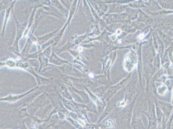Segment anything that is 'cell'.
<instances>
[{"mask_svg":"<svg viewBox=\"0 0 173 129\" xmlns=\"http://www.w3.org/2000/svg\"><path fill=\"white\" fill-rule=\"evenodd\" d=\"M131 74L125 79H123L122 81H120L119 83H117L116 85L113 86L111 87H109L107 90V91L105 92L104 94V99L105 101H108L110 100L111 98L113 96V95L118 91V90L122 89L124 85L126 84L127 82L130 77Z\"/></svg>","mask_w":173,"mask_h":129,"instance_id":"obj_1","label":"cell"},{"mask_svg":"<svg viewBox=\"0 0 173 129\" xmlns=\"http://www.w3.org/2000/svg\"><path fill=\"white\" fill-rule=\"evenodd\" d=\"M12 13L14 17L15 20L17 27L16 36L15 39L14 43L13 45L19 46V40L22 37H24V32L28 26V23L26 21L23 23H19V21L17 20L16 17L15 16L13 9L12 10Z\"/></svg>","mask_w":173,"mask_h":129,"instance_id":"obj_2","label":"cell"},{"mask_svg":"<svg viewBox=\"0 0 173 129\" xmlns=\"http://www.w3.org/2000/svg\"><path fill=\"white\" fill-rule=\"evenodd\" d=\"M135 100L131 104L129 105L125 109L120 113V118L121 122L124 124L129 125L131 121L132 110Z\"/></svg>","mask_w":173,"mask_h":129,"instance_id":"obj_3","label":"cell"},{"mask_svg":"<svg viewBox=\"0 0 173 129\" xmlns=\"http://www.w3.org/2000/svg\"><path fill=\"white\" fill-rule=\"evenodd\" d=\"M54 67L57 68L61 70V71L63 72V73L68 74L71 76H75L78 78H81L83 76V74L82 72H80L79 70L76 68L74 66L69 64H65L61 66H54Z\"/></svg>","mask_w":173,"mask_h":129,"instance_id":"obj_4","label":"cell"},{"mask_svg":"<svg viewBox=\"0 0 173 129\" xmlns=\"http://www.w3.org/2000/svg\"><path fill=\"white\" fill-rule=\"evenodd\" d=\"M138 57L135 53L131 51L127 54L124 60V67L127 71H131L135 66Z\"/></svg>","mask_w":173,"mask_h":129,"instance_id":"obj_5","label":"cell"},{"mask_svg":"<svg viewBox=\"0 0 173 129\" xmlns=\"http://www.w3.org/2000/svg\"><path fill=\"white\" fill-rule=\"evenodd\" d=\"M39 87H36L28 91L27 92L22 94L16 95L10 94L8 95V96H6V97H2V98H1L0 100H1V101H7V102H10V103H13V102H17V101H19L20 99L24 98L28 94L34 91L35 90H36L38 89Z\"/></svg>","mask_w":173,"mask_h":129,"instance_id":"obj_6","label":"cell"},{"mask_svg":"<svg viewBox=\"0 0 173 129\" xmlns=\"http://www.w3.org/2000/svg\"><path fill=\"white\" fill-rule=\"evenodd\" d=\"M72 82L73 85L89 87L94 84V83L85 78H73L71 76L68 77Z\"/></svg>","mask_w":173,"mask_h":129,"instance_id":"obj_7","label":"cell"},{"mask_svg":"<svg viewBox=\"0 0 173 129\" xmlns=\"http://www.w3.org/2000/svg\"><path fill=\"white\" fill-rule=\"evenodd\" d=\"M84 88L89 94L92 101L97 105V108L98 109V111L99 112L101 113L104 110V107H105V101L104 100H102L98 96L95 95L88 88L86 87H84Z\"/></svg>","mask_w":173,"mask_h":129,"instance_id":"obj_8","label":"cell"},{"mask_svg":"<svg viewBox=\"0 0 173 129\" xmlns=\"http://www.w3.org/2000/svg\"><path fill=\"white\" fill-rule=\"evenodd\" d=\"M60 28H58V29H56L55 30L52 31V32L49 33L47 34L44 35L42 36L41 37H37V46L38 49L40 48V46L42 44H45L47 42L51 39H52L54 38L55 36L56 35L58 32L60 31Z\"/></svg>","mask_w":173,"mask_h":129,"instance_id":"obj_9","label":"cell"},{"mask_svg":"<svg viewBox=\"0 0 173 129\" xmlns=\"http://www.w3.org/2000/svg\"><path fill=\"white\" fill-rule=\"evenodd\" d=\"M42 8L45 11V14L52 16L59 20H61L63 18V13L52 5L49 6H43Z\"/></svg>","mask_w":173,"mask_h":129,"instance_id":"obj_10","label":"cell"},{"mask_svg":"<svg viewBox=\"0 0 173 129\" xmlns=\"http://www.w3.org/2000/svg\"><path fill=\"white\" fill-rule=\"evenodd\" d=\"M44 92L42 90L40 89L39 87L38 89L30 93L25 97L23 99L24 101V105H27L28 104H30L39 96L42 94Z\"/></svg>","mask_w":173,"mask_h":129,"instance_id":"obj_11","label":"cell"},{"mask_svg":"<svg viewBox=\"0 0 173 129\" xmlns=\"http://www.w3.org/2000/svg\"><path fill=\"white\" fill-rule=\"evenodd\" d=\"M26 71L32 74L35 76L38 84L39 86L47 84V83H49L51 79L45 78V77H43V76H40L39 74L36 73L34 69L33 66H31V65H30V67L28 69L26 70Z\"/></svg>","mask_w":173,"mask_h":129,"instance_id":"obj_12","label":"cell"},{"mask_svg":"<svg viewBox=\"0 0 173 129\" xmlns=\"http://www.w3.org/2000/svg\"><path fill=\"white\" fill-rule=\"evenodd\" d=\"M53 50L52 53L51 57L49 59V62L50 64H52L54 66H61L66 63L67 64L70 63L69 61L63 60L58 57L54 50V48L53 47Z\"/></svg>","mask_w":173,"mask_h":129,"instance_id":"obj_13","label":"cell"},{"mask_svg":"<svg viewBox=\"0 0 173 129\" xmlns=\"http://www.w3.org/2000/svg\"><path fill=\"white\" fill-rule=\"evenodd\" d=\"M155 108H156L155 107L154 105H149L148 112L145 113L148 118L149 122L148 129L150 127L155 126L156 124L157 118L155 110Z\"/></svg>","mask_w":173,"mask_h":129,"instance_id":"obj_14","label":"cell"},{"mask_svg":"<svg viewBox=\"0 0 173 129\" xmlns=\"http://www.w3.org/2000/svg\"><path fill=\"white\" fill-rule=\"evenodd\" d=\"M38 60L40 63V68L39 69V72L45 71V68H51V66H53V65L50 64L49 62V59L46 58L43 55L42 53H39L38 56Z\"/></svg>","mask_w":173,"mask_h":129,"instance_id":"obj_15","label":"cell"},{"mask_svg":"<svg viewBox=\"0 0 173 129\" xmlns=\"http://www.w3.org/2000/svg\"><path fill=\"white\" fill-rule=\"evenodd\" d=\"M16 2L17 1H13L11 3L9 4L8 7L6 8L5 20H4L2 33H1V36L2 37H4L5 36V29H6V25H7V22H8V20H9L10 13H11V11L12 12V9H13L15 4Z\"/></svg>","mask_w":173,"mask_h":129,"instance_id":"obj_16","label":"cell"},{"mask_svg":"<svg viewBox=\"0 0 173 129\" xmlns=\"http://www.w3.org/2000/svg\"><path fill=\"white\" fill-rule=\"evenodd\" d=\"M62 101L64 106L71 112H77L79 110L81 104H78L74 101L66 100L62 98Z\"/></svg>","mask_w":173,"mask_h":129,"instance_id":"obj_17","label":"cell"},{"mask_svg":"<svg viewBox=\"0 0 173 129\" xmlns=\"http://www.w3.org/2000/svg\"><path fill=\"white\" fill-rule=\"evenodd\" d=\"M136 90V84L135 83L132 81L130 82L129 84L127 87L126 91H125V99L124 100V102L127 103V101H129L133 96Z\"/></svg>","mask_w":173,"mask_h":129,"instance_id":"obj_18","label":"cell"},{"mask_svg":"<svg viewBox=\"0 0 173 129\" xmlns=\"http://www.w3.org/2000/svg\"><path fill=\"white\" fill-rule=\"evenodd\" d=\"M156 103L159 105L162 112L165 114L167 117H168L173 109V105L166 102L158 101Z\"/></svg>","mask_w":173,"mask_h":129,"instance_id":"obj_19","label":"cell"},{"mask_svg":"<svg viewBox=\"0 0 173 129\" xmlns=\"http://www.w3.org/2000/svg\"><path fill=\"white\" fill-rule=\"evenodd\" d=\"M45 14V11L42 8H40L38 9L35 15V16L34 18V22L33 28H32V31H31V33L29 35V36H31L34 35L33 33L34 32V31L35 30V28H36L37 26L38 23L41 20V19L43 17L44 14Z\"/></svg>","mask_w":173,"mask_h":129,"instance_id":"obj_20","label":"cell"},{"mask_svg":"<svg viewBox=\"0 0 173 129\" xmlns=\"http://www.w3.org/2000/svg\"><path fill=\"white\" fill-rule=\"evenodd\" d=\"M59 92L61 96L66 100L74 101L73 98L70 93L68 92L66 85L64 84H60L59 87Z\"/></svg>","mask_w":173,"mask_h":129,"instance_id":"obj_21","label":"cell"},{"mask_svg":"<svg viewBox=\"0 0 173 129\" xmlns=\"http://www.w3.org/2000/svg\"><path fill=\"white\" fill-rule=\"evenodd\" d=\"M52 5L56 7L57 9L61 11L63 16H67L68 15V10L65 8V7L61 3V1L58 0H52L51 1Z\"/></svg>","mask_w":173,"mask_h":129,"instance_id":"obj_22","label":"cell"},{"mask_svg":"<svg viewBox=\"0 0 173 129\" xmlns=\"http://www.w3.org/2000/svg\"><path fill=\"white\" fill-rule=\"evenodd\" d=\"M37 9H39V7H38V6L35 5V7L34 8L32 13H31V15L30 18H29V21L28 22V26H27V28H26V30H25V32H24V38H26L28 36L29 30L31 28V26H33L34 22V18L35 16V12Z\"/></svg>","mask_w":173,"mask_h":129,"instance_id":"obj_23","label":"cell"},{"mask_svg":"<svg viewBox=\"0 0 173 129\" xmlns=\"http://www.w3.org/2000/svg\"><path fill=\"white\" fill-rule=\"evenodd\" d=\"M32 40L29 37H28L26 41V44L24 46L23 50L21 52V55L24 59H26L28 55L29 54V51L30 50L31 46H32Z\"/></svg>","mask_w":173,"mask_h":129,"instance_id":"obj_24","label":"cell"},{"mask_svg":"<svg viewBox=\"0 0 173 129\" xmlns=\"http://www.w3.org/2000/svg\"><path fill=\"white\" fill-rule=\"evenodd\" d=\"M78 2V1L75 0V1H73V2L72 4L70 10L69 11L68 18L66 22V24L68 25V26H69L71 21L74 16L76 9H77Z\"/></svg>","mask_w":173,"mask_h":129,"instance_id":"obj_25","label":"cell"},{"mask_svg":"<svg viewBox=\"0 0 173 129\" xmlns=\"http://www.w3.org/2000/svg\"><path fill=\"white\" fill-rule=\"evenodd\" d=\"M67 26H68V25H67L66 23H65V25L64 26L62 27V28L60 29V31L58 32L57 33V34L55 36V37L53 38L54 41L55 43L53 44L52 47L53 48H54L55 46H56L57 44L59 42V41L61 40L62 39V37H63V35H64V32H65V30H66V28H67Z\"/></svg>","mask_w":173,"mask_h":129,"instance_id":"obj_26","label":"cell"},{"mask_svg":"<svg viewBox=\"0 0 173 129\" xmlns=\"http://www.w3.org/2000/svg\"><path fill=\"white\" fill-rule=\"evenodd\" d=\"M128 6L127 5H121L115 4L111 7L110 13L122 12L125 9H127Z\"/></svg>","mask_w":173,"mask_h":129,"instance_id":"obj_27","label":"cell"},{"mask_svg":"<svg viewBox=\"0 0 173 129\" xmlns=\"http://www.w3.org/2000/svg\"><path fill=\"white\" fill-rule=\"evenodd\" d=\"M69 87H70L75 92L78 94H79L80 97H82V99L84 101H87L89 99V97H88V95L86 93H85L84 91L83 90H79L77 89L74 87L72 83L70 84V85L68 86Z\"/></svg>","mask_w":173,"mask_h":129,"instance_id":"obj_28","label":"cell"},{"mask_svg":"<svg viewBox=\"0 0 173 129\" xmlns=\"http://www.w3.org/2000/svg\"><path fill=\"white\" fill-rule=\"evenodd\" d=\"M122 19L121 14L109 15L107 19V23H116V22H122Z\"/></svg>","mask_w":173,"mask_h":129,"instance_id":"obj_29","label":"cell"},{"mask_svg":"<svg viewBox=\"0 0 173 129\" xmlns=\"http://www.w3.org/2000/svg\"><path fill=\"white\" fill-rule=\"evenodd\" d=\"M30 64L27 59L26 60H19L17 61L16 67L22 68L25 70L28 69L30 66Z\"/></svg>","mask_w":173,"mask_h":129,"instance_id":"obj_30","label":"cell"},{"mask_svg":"<svg viewBox=\"0 0 173 129\" xmlns=\"http://www.w3.org/2000/svg\"><path fill=\"white\" fill-rule=\"evenodd\" d=\"M158 34L159 35V37L161 39L162 42H164L165 44H169L171 43L172 39H171L170 37L167 35L165 34L164 32L159 30L158 31Z\"/></svg>","mask_w":173,"mask_h":129,"instance_id":"obj_31","label":"cell"},{"mask_svg":"<svg viewBox=\"0 0 173 129\" xmlns=\"http://www.w3.org/2000/svg\"><path fill=\"white\" fill-rule=\"evenodd\" d=\"M156 116L157 122L158 124L160 125L161 124V121H162V118L163 117V112L161 110L159 105L156 103Z\"/></svg>","mask_w":173,"mask_h":129,"instance_id":"obj_32","label":"cell"},{"mask_svg":"<svg viewBox=\"0 0 173 129\" xmlns=\"http://www.w3.org/2000/svg\"><path fill=\"white\" fill-rule=\"evenodd\" d=\"M114 106H111V105H109L106 108H105V111L102 113V115H101V117L99 118L98 123H100V122H101V121L104 119V118H105V117L110 113V112H111L112 110L113 109Z\"/></svg>","mask_w":173,"mask_h":129,"instance_id":"obj_33","label":"cell"},{"mask_svg":"<svg viewBox=\"0 0 173 129\" xmlns=\"http://www.w3.org/2000/svg\"><path fill=\"white\" fill-rule=\"evenodd\" d=\"M94 81L97 83H101L102 84H106L107 83V80L104 75H99L94 76Z\"/></svg>","mask_w":173,"mask_h":129,"instance_id":"obj_34","label":"cell"},{"mask_svg":"<svg viewBox=\"0 0 173 129\" xmlns=\"http://www.w3.org/2000/svg\"><path fill=\"white\" fill-rule=\"evenodd\" d=\"M112 57H110V56H109L107 57V58H105V60L104 61V62H103V70L105 72H107L108 70H109V67L111 65V63H112V60H114V59H113L112 60Z\"/></svg>","mask_w":173,"mask_h":129,"instance_id":"obj_35","label":"cell"},{"mask_svg":"<svg viewBox=\"0 0 173 129\" xmlns=\"http://www.w3.org/2000/svg\"><path fill=\"white\" fill-rule=\"evenodd\" d=\"M109 86L107 85L102 86L99 87H98L94 89L95 92L97 93L98 94L101 95V96H103L106 92V91L108 90Z\"/></svg>","mask_w":173,"mask_h":129,"instance_id":"obj_36","label":"cell"},{"mask_svg":"<svg viewBox=\"0 0 173 129\" xmlns=\"http://www.w3.org/2000/svg\"><path fill=\"white\" fill-rule=\"evenodd\" d=\"M17 62L13 59H9L6 60L5 62H1V67L3 65H7L8 67L10 68H14L16 67Z\"/></svg>","mask_w":173,"mask_h":129,"instance_id":"obj_37","label":"cell"},{"mask_svg":"<svg viewBox=\"0 0 173 129\" xmlns=\"http://www.w3.org/2000/svg\"><path fill=\"white\" fill-rule=\"evenodd\" d=\"M53 50V48H52V45H50V46L47 47V48L45 49V50H43L42 53L43 55L46 57V58L49 59L51 57L52 53Z\"/></svg>","mask_w":173,"mask_h":129,"instance_id":"obj_38","label":"cell"},{"mask_svg":"<svg viewBox=\"0 0 173 129\" xmlns=\"http://www.w3.org/2000/svg\"><path fill=\"white\" fill-rule=\"evenodd\" d=\"M173 44H172L165 51V52L167 54L169 61L171 62L173 65Z\"/></svg>","mask_w":173,"mask_h":129,"instance_id":"obj_39","label":"cell"},{"mask_svg":"<svg viewBox=\"0 0 173 129\" xmlns=\"http://www.w3.org/2000/svg\"><path fill=\"white\" fill-rule=\"evenodd\" d=\"M139 56L138 57V73L140 75V80L141 79V75L142 73V59H141V48H140V51H139Z\"/></svg>","mask_w":173,"mask_h":129,"instance_id":"obj_40","label":"cell"},{"mask_svg":"<svg viewBox=\"0 0 173 129\" xmlns=\"http://www.w3.org/2000/svg\"><path fill=\"white\" fill-rule=\"evenodd\" d=\"M114 124V120H112V119H109V120L105 121L104 123H102L101 125H99V126H101L104 128L111 127H112Z\"/></svg>","mask_w":173,"mask_h":129,"instance_id":"obj_41","label":"cell"},{"mask_svg":"<svg viewBox=\"0 0 173 129\" xmlns=\"http://www.w3.org/2000/svg\"><path fill=\"white\" fill-rule=\"evenodd\" d=\"M13 1H9V0H3L1 1L0 3V11H2L4 9H6V8L8 7L9 4L11 3Z\"/></svg>","mask_w":173,"mask_h":129,"instance_id":"obj_42","label":"cell"},{"mask_svg":"<svg viewBox=\"0 0 173 129\" xmlns=\"http://www.w3.org/2000/svg\"><path fill=\"white\" fill-rule=\"evenodd\" d=\"M83 10H84V13H86V16H90L91 14V10L90 7L89 5H87V1H83Z\"/></svg>","mask_w":173,"mask_h":129,"instance_id":"obj_43","label":"cell"},{"mask_svg":"<svg viewBox=\"0 0 173 129\" xmlns=\"http://www.w3.org/2000/svg\"><path fill=\"white\" fill-rule=\"evenodd\" d=\"M167 89H167L166 86L165 84H163V85L161 86L158 88V89H157V92L159 95L162 96L166 93Z\"/></svg>","mask_w":173,"mask_h":129,"instance_id":"obj_44","label":"cell"},{"mask_svg":"<svg viewBox=\"0 0 173 129\" xmlns=\"http://www.w3.org/2000/svg\"><path fill=\"white\" fill-rule=\"evenodd\" d=\"M163 25L164 28L167 30L173 31V21L171 20L167 21L164 23Z\"/></svg>","mask_w":173,"mask_h":129,"instance_id":"obj_45","label":"cell"},{"mask_svg":"<svg viewBox=\"0 0 173 129\" xmlns=\"http://www.w3.org/2000/svg\"><path fill=\"white\" fill-rule=\"evenodd\" d=\"M129 5L134 8H142V7H145V6L143 3L139 2H133L130 3Z\"/></svg>","mask_w":173,"mask_h":129,"instance_id":"obj_46","label":"cell"},{"mask_svg":"<svg viewBox=\"0 0 173 129\" xmlns=\"http://www.w3.org/2000/svg\"><path fill=\"white\" fill-rule=\"evenodd\" d=\"M151 6L152 9H153L154 11H161L162 10L161 7L160 6L158 5V3L157 2H155V1H153L152 2L151 5Z\"/></svg>","mask_w":173,"mask_h":129,"instance_id":"obj_47","label":"cell"},{"mask_svg":"<svg viewBox=\"0 0 173 129\" xmlns=\"http://www.w3.org/2000/svg\"><path fill=\"white\" fill-rule=\"evenodd\" d=\"M165 85L166 86L167 89L169 90H171L173 89V79H166L165 81Z\"/></svg>","mask_w":173,"mask_h":129,"instance_id":"obj_48","label":"cell"},{"mask_svg":"<svg viewBox=\"0 0 173 129\" xmlns=\"http://www.w3.org/2000/svg\"><path fill=\"white\" fill-rule=\"evenodd\" d=\"M99 127H100L98 125L86 123L84 128L85 129H100Z\"/></svg>","mask_w":173,"mask_h":129,"instance_id":"obj_49","label":"cell"},{"mask_svg":"<svg viewBox=\"0 0 173 129\" xmlns=\"http://www.w3.org/2000/svg\"><path fill=\"white\" fill-rule=\"evenodd\" d=\"M160 55L159 53H157L155 57L154 60V64L155 66L158 68L160 67Z\"/></svg>","mask_w":173,"mask_h":129,"instance_id":"obj_50","label":"cell"},{"mask_svg":"<svg viewBox=\"0 0 173 129\" xmlns=\"http://www.w3.org/2000/svg\"><path fill=\"white\" fill-rule=\"evenodd\" d=\"M61 2L63 6L65 7V8H66L68 11L70 10L72 4H70V2L69 1H63V0H61Z\"/></svg>","mask_w":173,"mask_h":129,"instance_id":"obj_51","label":"cell"},{"mask_svg":"<svg viewBox=\"0 0 173 129\" xmlns=\"http://www.w3.org/2000/svg\"><path fill=\"white\" fill-rule=\"evenodd\" d=\"M40 53L37 51L33 53H29L26 59H38L39 53Z\"/></svg>","mask_w":173,"mask_h":129,"instance_id":"obj_52","label":"cell"},{"mask_svg":"<svg viewBox=\"0 0 173 129\" xmlns=\"http://www.w3.org/2000/svg\"><path fill=\"white\" fill-rule=\"evenodd\" d=\"M122 28H123L124 31L128 32H134L135 31L134 28H133V27L128 26V25H124V26L122 27Z\"/></svg>","mask_w":173,"mask_h":129,"instance_id":"obj_53","label":"cell"},{"mask_svg":"<svg viewBox=\"0 0 173 129\" xmlns=\"http://www.w3.org/2000/svg\"><path fill=\"white\" fill-rule=\"evenodd\" d=\"M41 4L43 6H50L52 5L51 1H49V0H45V1H41Z\"/></svg>","mask_w":173,"mask_h":129,"instance_id":"obj_54","label":"cell"},{"mask_svg":"<svg viewBox=\"0 0 173 129\" xmlns=\"http://www.w3.org/2000/svg\"><path fill=\"white\" fill-rule=\"evenodd\" d=\"M167 2L168 1H165V2H163L162 4H161V6H162V8H165V9H168L170 8L171 5Z\"/></svg>","mask_w":173,"mask_h":129,"instance_id":"obj_55","label":"cell"},{"mask_svg":"<svg viewBox=\"0 0 173 129\" xmlns=\"http://www.w3.org/2000/svg\"><path fill=\"white\" fill-rule=\"evenodd\" d=\"M68 128L63 126V125L59 124L56 127V129H67Z\"/></svg>","mask_w":173,"mask_h":129,"instance_id":"obj_56","label":"cell"},{"mask_svg":"<svg viewBox=\"0 0 173 129\" xmlns=\"http://www.w3.org/2000/svg\"><path fill=\"white\" fill-rule=\"evenodd\" d=\"M20 129H28L26 127V125H25V123L24 122H23V123H21L20 126Z\"/></svg>","mask_w":173,"mask_h":129,"instance_id":"obj_57","label":"cell"},{"mask_svg":"<svg viewBox=\"0 0 173 129\" xmlns=\"http://www.w3.org/2000/svg\"><path fill=\"white\" fill-rule=\"evenodd\" d=\"M172 104L173 105V94H172Z\"/></svg>","mask_w":173,"mask_h":129,"instance_id":"obj_58","label":"cell"},{"mask_svg":"<svg viewBox=\"0 0 173 129\" xmlns=\"http://www.w3.org/2000/svg\"><path fill=\"white\" fill-rule=\"evenodd\" d=\"M172 41H173V37L172 39Z\"/></svg>","mask_w":173,"mask_h":129,"instance_id":"obj_59","label":"cell"},{"mask_svg":"<svg viewBox=\"0 0 173 129\" xmlns=\"http://www.w3.org/2000/svg\"><path fill=\"white\" fill-rule=\"evenodd\" d=\"M172 5H173V3H172Z\"/></svg>","mask_w":173,"mask_h":129,"instance_id":"obj_60","label":"cell"},{"mask_svg":"<svg viewBox=\"0 0 173 129\" xmlns=\"http://www.w3.org/2000/svg\"></svg>","mask_w":173,"mask_h":129,"instance_id":"obj_61","label":"cell"}]
</instances>
